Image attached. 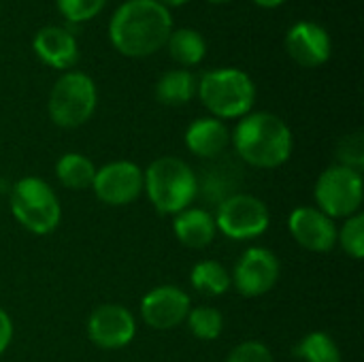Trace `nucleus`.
Returning <instances> with one entry per match:
<instances>
[{
  "mask_svg": "<svg viewBox=\"0 0 364 362\" xmlns=\"http://www.w3.org/2000/svg\"><path fill=\"white\" fill-rule=\"evenodd\" d=\"M316 203L322 213L331 220H346L360 213L364 201L363 173L333 164L328 166L316 181Z\"/></svg>",
  "mask_w": 364,
  "mask_h": 362,
  "instance_id": "obj_7",
  "label": "nucleus"
},
{
  "mask_svg": "<svg viewBox=\"0 0 364 362\" xmlns=\"http://www.w3.org/2000/svg\"><path fill=\"white\" fill-rule=\"evenodd\" d=\"M96 198L109 207H124L143 194V169L130 160H115L96 169L92 183Z\"/></svg>",
  "mask_w": 364,
  "mask_h": 362,
  "instance_id": "obj_10",
  "label": "nucleus"
},
{
  "mask_svg": "<svg viewBox=\"0 0 364 362\" xmlns=\"http://www.w3.org/2000/svg\"><path fill=\"white\" fill-rule=\"evenodd\" d=\"M215 226L232 241L262 237L271 226V213L264 201L247 192H235L222 198L215 209Z\"/></svg>",
  "mask_w": 364,
  "mask_h": 362,
  "instance_id": "obj_8",
  "label": "nucleus"
},
{
  "mask_svg": "<svg viewBox=\"0 0 364 362\" xmlns=\"http://www.w3.org/2000/svg\"><path fill=\"white\" fill-rule=\"evenodd\" d=\"M173 233L177 241L190 250H205L213 243L218 226L213 213L200 207H188L173 220Z\"/></svg>",
  "mask_w": 364,
  "mask_h": 362,
  "instance_id": "obj_17",
  "label": "nucleus"
},
{
  "mask_svg": "<svg viewBox=\"0 0 364 362\" xmlns=\"http://www.w3.org/2000/svg\"><path fill=\"white\" fill-rule=\"evenodd\" d=\"M190 284L205 297H222L232 286L228 269L218 260H200L190 273Z\"/></svg>",
  "mask_w": 364,
  "mask_h": 362,
  "instance_id": "obj_21",
  "label": "nucleus"
},
{
  "mask_svg": "<svg viewBox=\"0 0 364 362\" xmlns=\"http://www.w3.org/2000/svg\"><path fill=\"white\" fill-rule=\"evenodd\" d=\"M337 160L341 166L354 169V171H363L364 166V134L360 130L346 134L339 145H337Z\"/></svg>",
  "mask_w": 364,
  "mask_h": 362,
  "instance_id": "obj_25",
  "label": "nucleus"
},
{
  "mask_svg": "<svg viewBox=\"0 0 364 362\" xmlns=\"http://www.w3.org/2000/svg\"><path fill=\"white\" fill-rule=\"evenodd\" d=\"M237 156L256 169H277L292 156L294 139L290 126L275 113L256 111L239 119L230 132Z\"/></svg>",
  "mask_w": 364,
  "mask_h": 362,
  "instance_id": "obj_2",
  "label": "nucleus"
},
{
  "mask_svg": "<svg viewBox=\"0 0 364 362\" xmlns=\"http://www.w3.org/2000/svg\"><path fill=\"white\" fill-rule=\"evenodd\" d=\"M337 245H341V250L354 258L360 260L364 258V215L356 213L352 218H346L343 226L337 228Z\"/></svg>",
  "mask_w": 364,
  "mask_h": 362,
  "instance_id": "obj_24",
  "label": "nucleus"
},
{
  "mask_svg": "<svg viewBox=\"0 0 364 362\" xmlns=\"http://www.w3.org/2000/svg\"><path fill=\"white\" fill-rule=\"evenodd\" d=\"M258 6H262V9H275V6H279V4H284L286 0H254Z\"/></svg>",
  "mask_w": 364,
  "mask_h": 362,
  "instance_id": "obj_29",
  "label": "nucleus"
},
{
  "mask_svg": "<svg viewBox=\"0 0 364 362\" xmlns=\"http://www.w3.org/2000/svg\"><path fill=\"white\" fill-rule=\"evenodd\" d=\"M55 4H58V11L70 23H83L96 17L105 9L107 0H55Z\"/></svg>",
  "mask_w": 364,
  "mask_h": 362,
  "instance_id": "obj_26",
  "label": "nucleus"
},
{
  "mask_svg": "<svg viewBox=\"0 0 364 362\" xmlns=\"http://www.w3.org/2000/svg\"><path fill=\"white\" fill-rule=\"evenodd\" d=\"M143 192L158 213L177 215L198 194L196 173L177 156H160L143 171Z\"/></svg>",
  "mask_w": 364,
  "mask_h": 362,
  "instance_id": "obj_3",
  "label": "nucleus"
},
{
  "mask_svg": "<svg viewBox=\"0 0 364 362\" xmlns=\"http://www.w3.org/2000/svg\"><path fill=\"white\" fill-rule=\"evenodd\" d=\"M279 260L277 256L260 245L247 247L237 260L230 280L241 297L256 299L271 292L279 282Z\"/></svg>",
  "mask_w": 364,
  "mask_h": 362,
  "instance_id": "obj_9",
  "label": "nucleus"
},
{
  "mask_svg": "<svg viewBox=\"0 0 364 362\" xmlns=\"http://www.w3.org/2000/svg\"><path fill=\"white\" fill-rule=\"evenodd\" d=\"M207 2H213V4H224V2H230V0H207Z\"/></svg>",
  "mask_w": 364,
  "mask_h": 362,
  "instance_id": "obj_31",
  "label": "nucleus"
},
{
  "mask_svg": "<svg viewBox=\"0 0 364 362\" xmlns=\"http://www.w3.org/2000/svg\"><path fill=\"white\" fill-rule=\"evenodd\" d=\"M32 49L41 62L51 68L68 70L79 60V47L70 30L60 26H45L34 34Z\"/></svg>",
  "mask_w": 364,
  "mask_h": 362,
  "instance_id": "obj_15",
  "label": "nucleus"
},
{
  "mask_svg": "<svg viewBox=\"0 0 364 362\" xmlns=\"http://www.w3.org/2000/svg\"><path fill=\"white\" fill-rule=\"evenodd\" d=\"M11 341H13V322L11 316L0 307V356L6 352Z\"/></svg>",
  "mask_w": 364,
  "mask_h": 362,
  "instance_id": "obj_28",
  "label": "nucleus"
},
{
  "mask_svg": "<svg viewBox=\"0 0 364 362\" xmlns=\"http://www.w3.org/2000/svg\"><path fill=\"white\" fill-rule=\"evenodd\" d=\"M196 92L211 117L241 119L252 113L256 102V85L245 70L215 68L200 77Z\"/></svg>",
  "mask_w": 364,
  "mask_h": 362,
  "instance_id": "obj_4",
  "label": "nucleus"
},
{
  "mask_svg": "<svg viewBox=\"0 0 364 362\" xmlns=\"http://www.w3.org/2000/svg\"><path fill=\"white\" fill-rule=\"evenodd\" d=\"M55 177L64 188L81 192V190L92 188L94 177H96V164L87 156L70 151V154H64L58 160Z\"/></svg>",
  "mask_w": 364,
  "mask_h": 362,
  "instance_id": "obj_20",
  "label": "nucleus"
},
{
  "mask_svg": "<svg viewBox=\"0 0 364 362\" xmlns=\"http://www.w3.org/2000/svg\"><path fill=\"white\" fill-rule=\"evenodd\" d=\"M173 32V17L156 0H126L109 23L111 45L126 58H145L162 49Z\"/></svg>",
  "mask_w": 364,
  "mask_h": 362,
  "instance_id": "obj_1",
  "label": "nucleus"
},
{
  "mask_svg": "<svg viewBox=\"0 0 364 362\" xmlns=\"http://www.w3.org/2000/svg\"><path fill=\"white\" fill-rule=\"evenodd\" d=\"M13 218L32 235H49L60 226L62 205L53 188L41 177L19 179L9 194Z\"/></svg>",
  "mask_w": 364,
  "mask_h": 362,
  "instance_id": "obj_5",
  "label": "nucleus"
},
{
  "mask_svg": "<svg viewBox=\"0 0 364 362\" xmlns=\"http://www.w3.org/2000/svg\"><path fill=\"white\" fill-rule=\"evenodd\" d=\"M98 90L90 75L81 70L64 73L49 94V117L60 128H79L94 115Z\"/></svg>",
  "mask_w": 364,
  "mask_h": 362,
  "instance_id": "obj_6",
  "label": "nucleus"
},
{
  "mask_svg": "<svg viewBox=\"0 0 364 362\" xmlns=\"http://www.w3.org/2000/svg\"><path fill=\"white\" fill-rule=\"evenodd\" d=\"M294 354L303 362H341V350L324 331H314L301 339Z\"/></svg>",
  "mask_w": 364,
  "mask_h": 362,
  "instance_id": "obj_22",
  "label": "nucleus"
},
{
  "mask_svg": "<svg viewBox=\"0 0 364 362\" xmlns=\"http://www.w3.org/2000/svg\"><path fill=\"white\" fill-rule=\"evenodd\" d=\"M226 362H275L271 350L262 341H243L235 346Z\"/></svg>",
  "mask_w": 364,
  "mask_h": 362,
  "instance_id": "obj_27",
  "label": "nucleus"
},
{
  "mask_svg": "<svg viewBox=\"0 0 364 362\" xmlns=\"http://www.w3.org/2000/svg\"><path fill=\"white\" fill-rule=\"evenodd\" d=\"M156 2H160L162 6H181V4H186V2H190V0H156Z\"/></svg>",
  "mask_w": 364,
  "mask_h": 362,
  "instance_id": "obj_30",
  "label": "nucleus"
},
{
  "mask_svg": "<svg viewBox=\"0 0 364 362\" xmlns=\"http://www.w3.org/2000/svg\"><path fill=\"white\" fill-rule=\"evenodd\" d=\"M196 94V79L186 68L164 73L156 83V98L166 107H181Z\"/></svg>",
  "mask_w": 364,
  "mask_h": 362,
  "instance_id": "obj_19",
  "label": "nucleus"
},
{
  "mask_svg": "<svg viewBox=\"0 0 364 362\" xmlns=\"http://www.w3.org/2000/svg\"><path fill=\"white\" fill-rule=\"evenodd\" d=\"M192 309L190 297L177 286H158L141 301V318L154 331H171L186 322Z\"/></svg>",
  "mask_w": 364,
  "mask_h": 362,
  "instance_id": "obj_12",
  "label": "nucleus"
},
{
  "mask_svg": "<svg viewBox=\"0 0 364 362\" xmlns=\"http://www.w3.org/2000/svg\"><path fill=\"white\" fill-rule=\"evenodd\" d=\"M186 324L190 329V333L200 339V341H215L222 331H224V316L222 312H218L215 307L209 305H200V307H192Z\"/></svg>",
  "mask_w": 364,
  "mask_h": 362,
  "instance_id": "obj_23",
  "label": "nucleus"
},
{
  "mask_svg": "<svg viewBox=\"0 0 364 362\" xmlns=\"http://www.w3.org/2000/svg\"><path fill=\"white\" fill-rule=\"evenodd\" d=\"M288 230L292 239L316 254L331 252L337 245V224L318 207H299L288 215Z\"/></svg>",
  "mask_w": 364,
  "mask_h": 362,
  "instance_id": "obj_13",
  "label": "nucleus"
},
{
  "mask_svg": "<svg viewBox=\"0 0 364 362\" xmlns=\"http://www.w3.org/2000/svg\"><path fill=\"white\" fill-rule=\"evenodd\" d=\"M168 47V53L171 58L181 64L186 70L190 66H196L205 60L207 55V43L203 38L200 32L192 30V28H177L168 34V41L166 45Z\"/></svg>",
  "mask_w": 364,
  "mask_h": 362,
  "instance_id": "obj_18",
  "label": "nucleus"
},
{
  "mask_svg": "<svg viewBox=\"0 0 364 362\" xmlns=\"http://www.w3.org/2000/svg\"><path fill=\"white\" fill-rule=\"evenodd\" d=\"M228 145L230 130L218 117H198L186 130V147L203 160H213L222 156Z\"/></svg>",
  "mask_w": 364,
  "mask_h": 362,
  "instance_id": "obj_16",
  "label": "nucleus"
},
{
  "mask_svg": "<svg viewBox=\"0 0 364 362\" xmlns=\"http://www.w3.org/2000/svg\"><path fill=\"white\" fill-rule=\"evenodd\" d=\"M288 55L305 68H318L328 62L333 53L331 34L314 21H296L286 34Z\"/></svg>",
  "mask_w": 364,
  "mask_h": 362,
  "instance_id": "obj_14",
  "label": "nucleus"
},
{
  "mask_svg": "<svg viewBox=\"0 0 364 362\" xmlns=\"http://www.w3.org/2000/svg\"><path fill=\"white\" fill-rule=\"evenodd\" d=\"M134 335L136 320L124 305H100L87 318V337L102 350H122L132 344Z\"/></svg>",
  "mask_w": 364,
  "mask_h": 362,
  "instance_id": "obj_11",
  "label": "nucleus"
}]
</instances>
